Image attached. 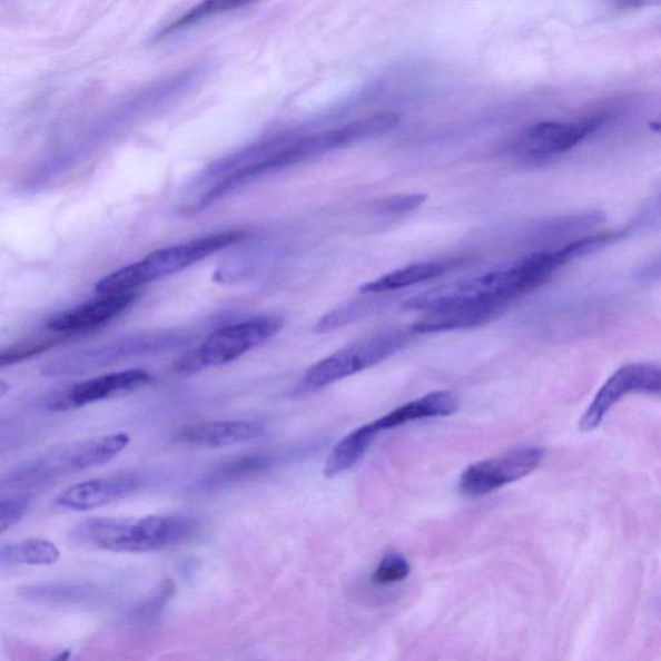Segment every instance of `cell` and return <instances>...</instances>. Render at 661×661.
I'll use <instances>...</instances> for the list:
<instances>
[{
  "label": "cell",
  "mask_w": 661,
  "mask_h": 661,
  "mask_svg": "<svg viewBox=\"0 0 661 661\" xmlns=\"http://www.w3.org/2000/svg\"><path fill=\"white\" fill-rule=\"evenodd\" d=\"M324 152L318 135L274 137L247 145L208 165L185 190L181 213L193 216L206 211L231 193L274 172L305 162Z\"/></svg>",
  "instance_id": "6da1fadb"
},
{
  "label": "cell",
  "mask_w": 661,
  "mask_h": 661,
  "mask_svg": "<svg viewBox=\"0 0 661 661\" xmlns=\"http://www.w3.org/2000/svg\"><path fill=\"white\" fill-rule=\"evenodd\" d=\"M198 523L182 515H150L140 520L99 517L72 531L77 543L111 552L147 553L165 550L196 534Z\"/></svg>",
  "instance_id": "7a4b0ae2"
},
{
  "label": "cell",
  "mask_w": 661,
  "mask_h": 661,
  "mask_svg": "<svg viewBox=\"0 0 661 661\" xmlns=\"http://www.w3.org/2000/svg\"><path fill=\"white\" fill-rule=\"evenodd\" d=\"M245 237V231L228 230L157 249L140 262L124 266L100 279L96 285V293L99 295L135 293L137 287L188 269L207 257L239 244Z\"/></svg>",
  "instance_id": "3957f363"
},
{
  "label": "cell",
  "mask_w": 661,
  "mask_h": 661,
  "mask_svg": "<svg viewBox=\"0 0 661 661\" xmlns=\"http://www.w3.org/2000/svg\"><path fill=\"white\" fill-rule=\"evenodd\" d=\"M282 327L284 319L264 316L216 329L198 348L185 353L175 362V373L193 375L209 367L231 364L249 351L270 341Z\"/></svg>",
  "instance_id": "277c9868"
},
{
  "label": "cell",
  "mask_w": 661,
  "mask_h": 661,
  "mask_svg": "<svg viewBox=\"0 0 661 661\" xmlns=\"http://www.w3.org/2000/svg\"><path fill=\"white\" fill-rule=\"evenodd\" d=\"M130 435L116 433L101 438L70 443V445L53 448L34 462L14 471L10 482L18 485H37L63 474L91 470L115 461L130 445Z\"/></svg>",
  "instance_id": "5b68a950"
},
{
  "label": "cell",
  "mask_w": 661,
  "mask_h": 661,
  "mask_svg": "<svg viewBox=\"0 0 661 661\" xmlns=\"http://www.w3.org/2000/svg\"><path fill=\"white\" fill-rule=\"evenodd\" d=\"M189 338L188 334L175 329L127 336L98 348L50 362L42 369V374L50 377L86 374L126 359L155 356V354L175 349L188 343Z\"/></svg>",
  "instance_id": "8992f818"
},
{
  "label": "cell",
  "mask_w": 661,
  "mask_h": 661,
  "mask_svg": "<svg viewBox=\"0 0 661 661\" xmlns=\"http://www.w3.org/2000/svg\"><path fill=\"white\" fill-rule=\"evenodd\" d=\"M408 341V333L398 328L361 338V341L345 346L313 365L306 371L305 384L313 389L325 388V386L341 382L345 377L381 364L405 348Z\"/></svg>",
  "instance_id": "52a82bcc"
},
{
  "label": "cell",
  "mask_w": 661,
  "mask_h": 661,
  "mask_svg": "<svg viewBox=\"0 0 661 661\" xmlns=\"http://www.w3.org/2000/svg\"><path fill=\"white\" fill-rule=\"evenodd\" d=\"M543 458V448L522 447L474 463L462 474L458 490L466 497L485 496L510 483L525 479L542 464Z\"/></svg>",
  "instance_id": "ba28073f"
},
{
  "label": "cell",
  "mask_w": 661,
  "mask_h": 661,
  "mask_svg": "<svg viewBox=\"0 0 661 661\" xmlns=\"http://www.w3.org/2000/svg\"><path fill=\"white\" fill-rule=\"evenodd\" d=\"M610 119V112H596L574 122L546 120L527 127L515 145L522 155L530 158L558 157L601 130Z\"/></svg>",
  "instance_id": "9c48e42d"
},
{
  "label": "cell",
  "mask_w": 661,
  "mask_h": 661,
  "mask_svg": "<svg viewBox=\"0 0 661 661\" xmlns=\"http://www.w3.org/2000/svg\"><path fill=\"white\" fill-rule=\"evenodd\" d=\"M633 393L661 394V366L631 364L615 371L580 418L579 430L592 432L599 428L611 408Z\"/></svg>",
  "instance_id": "30bf717a"
},
{
  "label": "cell",
  "mask_w": 661,
  "mask_h": 661,
  "mask_svg": "<svg viewBox=\"0 0 661 661\" xmlns=\"http://www.w3.org/2000/svg\"><path fill=\"white\" fill-rule=\"evenodd\" d=\"M151 382L152 376L148 371L139 368L118 371V373L90 378L66 391L55 393L51 398H48L47 407L53 411L85 407L139 389Z\"/></svg>",
  "instance_id": "8fae6325"
},
{
  "label": "cell",
  "mask_w": 661,
  "mask_h": 661,
  "mask_svg": "<svg viewBox=\"0 0 661 661\" xmlns=\"http://www.w3.org/2000/svg\"><path fill=\"white\" fill-rule=\"evenodd\" d=\"M136 297V293L100 295L99 298L79 305L77 308L55 314L48 320L47 327L52 333L66 337L90 333V331L107 325L108 322L130 308Z\"/></svg>",
  "instance_id": "7c38bea8"
},
{
  "label": "cell",
  "mask_w": 661,
  "mask_h": 661,
  "mask_svg": "<svg viewBox=\"0 0 661 661\" xmlns=\"http://www.w3.org/2000/svg\"><path fill=\"white\" fill-rule=\"evenodd\" d=\"M139 473H120L77 483L63 491L56 503L70 511H91L136 493L142 485Z\"/></svg>",
  "instance_id": "4fadbf2b"
},
{
  "label": "cell",
  "mask_w": 661,
  "mask_h": 661,
  "mask_svg": "<svg viewBox=\"0 0 661 661\" xmlns=\"http://www.w3.org/2000/svg\"><path fill=\"white\" fill-rule=\"evenodd\" d=\"M504 312L502 306L487 303L458 302L424 313L411 326V334H435L446 331L472 328L489 324Z\"/></svg>",
  "instance_id": "5bb4252c"
},
{
  "label": "cell",
  "mask_w": 661,
  "mask_h": 661,
  "mask_svg": "<svg viewBox=\"0 0 661 661\" xmlns=\"http://www.w3.org/2000/svg\"><path fill=\"white\" fill-rule=\"evenodd\" d=\"M263 431L260 425L248 422H207L182 430L177 440L197 447H227L259 438Z\"/></svg>",
  "instance_id": "9a60e30c"
},
{
  "label": "cell",
  "mask_w": 661,
  "mask_h": 661,
  "mask_svg": "<svg viewBox=\"0 0 661 661\" xmlns=\"http://www.w3.org/2000/svg\"><path fill=\"white\" fill-rule=\"evenodd\" d=\"M461 401L453 392L442 391L426 394V396L406 403L392 413L376 421L377 428L388 431L397 426L422 421V418L445 417L456 413Z\"/></svg>",
  "instance_id": "2e32d148"
},
{
  "label": "cell",
  "mask_w": 661,
  "mask_h": 661,
  "mask_svg": "<svg viewBox=\"0 0 661 661\" xmlns=\"http://www.w3.org/2000/svg\"><path fill=\"white\" fill-rule=\"evenodd\" d=\"M399 120L396 112H378V115L354 120L334 130L319 134L322 149L327 152L376 139L393 131L399 125Z\"/></svg>",
  "instance_id": "e0dca14e"
},
{
  "label": "cell",
  "mask_w": 661,
  "mask_h": 661,
  "mask_svg": "<svg viewBox=\"0 0 661 661\" xmlns=\"http://www.w3.org/2000/svg\"><path fill=\"white\" fill-rule=\"evenodd\" d=\"M462 264V259L434 260L415 263L385 274V276L361 287L359 292L366 295H382L398 292L415 285L424 284L435 278L445 276L446 273Z\"/></svg>",
  "instance_id": "ac0fdd59"
},
{
  "label": "cell",
  "mask_w": 661,
  "mask_h": 661,
  "mask_svg": "<svg viewBox=\"0 0 661 661\" xmlns=\"http://www.w3.org/2000/svg\"><path fill=\"white\" fill-rule=\"evenodd\" d=\"M378 433H381V430L377 428L374 422L362 425L356 431L346 435L331 451L327 457L324 470L326 477H337V475L352 470L365 456Z\"/></svg>",
  "instance_id": "d6986e66"
},
{
  "label": "cell",
  "mask_w": 661,
  "mask_h": 661,
  "mask_svg": "<svg viewBox=\"0 0 661 661\" xmlns=\"http://www.w3.org/2000/svg\"><path fill=\"white\" fill-rule=\"evenodd\" d=\"M59 559V547L46 539H30L26 542L3 545L0 552V562L3 568L21 566V564L46 566L58 562Z\"/></svg>",
  "instance_id": "ffe728a7"
},
{
  "label": "cell",
  "mask_w": 661,
  "mask_h": 661,
  "mask_svg": "<svg viewBox=\"0 0 661 661\" xmlns=\"http://www.w3.org/2000/svg\"><path fill=\"white\" fill-rule=\"evenodd\" d=\"M269 463V458L262 455L237 458L236 462H231L209 473L208 477L201 482V485L205 487L227 485V483L236 482L264 471L265 467H268Z\"/></svg>",
  "instance_id": "44dd1931"
},
{
  "label": "cell",
  "mask_w": 661,
  "mask_h": 661,
  "mask_svg": "<svg viewBox=\"0 0 661 661\" xmlns=\"http://www.w3.org/2000/svg\"><path fill=\"white\" fill-rule=\"evenodd\" d=\"M246 6H248V4L247 3H238V2H204V3H200V4L196 6L195 8H191V10L189 12L184 13L181 16V18L169 23V26L167 28H165L162 31H160L159 38H164L169 34L177 33V31L188 29L201 20L213 18V16L225 13V12H230L234 10H239V8H244Z\"/></svg>",
  "instance_id": "7402d4cb"
},
{
  "label": "cell",
  "mask_w": 661,
  "mask_h": 661,
  "mask_svg": "<svg viewBox=\"0 0 661 661\" xmlns=\"http://www.w3.org/2000/svg\"><path fill=\"white\" fill-rule=\"evenodd\" d=\"M66 336H52L45 338H34L31 342H22L18 345H12L10 348L3 349L0 353V366L7 367L19 364V362L33 358L38 354H42L53 348V346L66 341Z\"/></svg>",
  "instance_id": "603a6c76"
},
{
  "label": "cell",
  "mask_w": 661,
  "mask_h": 661,
  "mask_svg": "<svg viewBox=\"0 0 661 661\" xmlns=\"http://www.w3.org/2000/svg\"><path fill=\"white\" fill-rule=\"evenodd\" d=\"M377 302H357L348 305H343L322 317L316 325L318 334L329 333L338 327L352 324V322L367 316V314L375 308Z\"/></svg>",
  "instance_id": "cb8c5ba5"
},
{
  "label": "cell",
  "mask_w": 661,
  "mask_h": 661,
  "mask_svg": "<svg viewBox=\"0 0 661 661\" xmlns=\"http://www.w3.org/2000/svg\"><path fill=\"white\" fill-rule=\"evenodd\" d=\"M91 588L85 586L50 584L30 586L23 595L31 600L75 602L91 599Z\"/></svg>",
  "instance_id": "d4e9b609"
},
{
  "label": "cell",
  "mask_w": 661,
  "mask_h": 661,
  "mask_svg": "<svg viewBox=\"0 0 661 661\" xmlns=\"http://www.w3.org/2000/svg\"><path fill=\"white\" fill-rule=\"evenodd\" d=\"M410 570L406 559L392 553L385 555L381 564H378L373 575V582L381 585L398 583L408 576Z\"/></svg>",
  "instance_id": "484cf974"
},
{
  "label": "cell",
  "mask_w": 661,
  "mask_h": 661,
  "mask_svg": "<svg viewBox=\"0 0 661 661\" xmlns=\"http://www.w3.org/2000/svg\"><path fill=\"white\" fill-rule=\"evenodd\" d=\"M426 199H428V197L423 195V193H414V195L389 196L376 200L374 204V209L376 213L384 215L406 214L421 208L425 204Z\"/></svg>",
  "instance_id": "4316f807"
},
{
  "label": "cell",
  "mask_w": 661,
  "mask_h": 661,
  "mask_svg": "<svg viewBox=\"0 0 661 661\" xmlns=\"http://www.w3.org/2000/svg\"><path fill=\"white\" fill-rule=\"evenodd\" d=\"M30 510V499L27 496H13L4 499L0 504V531L6 532L18 525Z\"/></svg>",
  "instance_id": "83f0119b"
},
{
  "label": "cell",
  "mask_w": 661,
  "mask_h": 661,
  "mask_svg": "<svg viewBox=\"0 0 661 661\" xmlns=\"http://www.w3.org/2000/svg\"><path fill=\"white\" fill-rule=\"evenodd\" d=\"M650 130L654 131L657 134H661V118L657 119V120H652V122H650Z\"/></svg>",
  "instance_id": "f1b7e54d"
},
{
  "label": "cell",
  "mask_w": 661,
  "mask_h": 661,
  "mask_svg": "<svg viewBox=\"0 0 661 661\" xmlns=\"http://www.w3.org/2000/svg\"><path fill=\"white\" fill-rule=\"evenodd\" d=\"M70 659V651H63L60 655L56 657L52 661H69Z\"/></svg>",
  "instance_id": "f546056e"
},
{
  "label": "cell",
  "mask_w": 661,
  "mask_h": 661,
  "mask_svg": "<svg viewBox=\"0 0 661 661\" xmlns=\"http://www.w3.org/2000/svg\"><path fill=\"white\" fill-rule=\"evenodd\" d=\"M11 389V385H8L6 382H2V384H0V396L4 397L7 391Z\"/></svg>",
  "instance_id": "4dcf8cb0"
}]
</instances>
